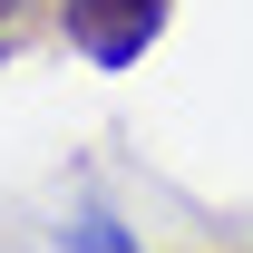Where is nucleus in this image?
I'll return each instance as SVG.
<instances>
[{"instance_id": "nucleus-1", "label": "nucleus", "mask_w": 253, "mask_h": 253, "mask_svg": "<svg viewBox=\"0 0 253 253\" xmlns=\"http://www.w3.org/2000/svg\"><path fill=\"white\" fill-rule=\"evenodd\" d=\"M166 10L175 0H59V30H68V49L88 68H136L146 39L166 30Z\"/></svg>"}, {"instance_id": "nucleus-2", "label": "nucleus", "mask_w": 253, "mask_h": 253, "mask_svg": "<svg viewBox=\"0 0 253 253\" xmlns=\"http://www.w3.org/2000/svg\"><path fill=\"white\" fill-rule=\"evenodd\" d=\"M68 244H97V253H126L136 234H126V224H107V214H78V224H68Z\"/></svg>"}, {"instance_id": "nucleus-3", "label": "nucleus", "mask_w": 253, "mask_h": 253, "mask_svg": "<svg viewBox=\"0 0 253 253\" xmlns=\"http://www.w3.org/2000/svg\"><path fill=\"white\" fill-rule=\"evenodd\" d=\"M20 30H30V0H0V59L20 49Z\"/></svg>"}]
</instances>
